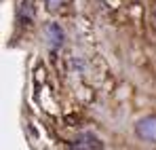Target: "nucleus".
Returning <instances> with one entry per match:
<instances>
[{
    "instance_id": "nucleus-1",
    "label": "nucleus",
    "mask_w": 156,
    "mask_h": 150,
    "mask_svg": "<svg viewBox=\"0 0 156 150\" xmlns=\"http://www.w3.org/2000/svg\"><path fill=\"white\" fill-rule=\"evenodd\" d=\"M135 133L139 140L148 142V144H156V116H144L137 121L135 125Z\"/></svg>"
},
{
    "instance_id": "nucleus-2",
    "label": "nucleus",
    "mask_w": 156,
    "mask_h": 150,
    "mask_svg": "<svg viewBox=\"0 0 156 150\" xmlns=\"http://www.w3.org/2000/svg\"><path fill=\"white\" fill-rule=\"evenodd\" d=\"M74 150H101V142H99L95 135H87V140H84V137L76 140Z\"/></svg>"
},
{
    "instance_id": "nucleus-3",
    "label": "nucleus",
    "mask_w": 156,
    "mask_h": 150,
    "mask_svg": "<svg viewBox=\"0 0 156 150\" xmlns=\"http://www.w3.org/2000/svg\"><path fill=\"white\" fill-rule=\"evenodd\" d=\"M49 34H51V42H53V47L61 45V30H59V27H57L55 24L49 25Z\"/></svg>"
},
{
    "instance_id": "nucleus-4",
    "label": "nucleus",
    "mask_w": 156,
    "mask_h": 150,
    "mask_svg": "<svg viewBox=\"0 0 156 150\" xmlns=\"http://www.w3.org/2000/svg\"><path fill=\"white\" fill-rule=\"evenodd\" d=\"M47 4H49L51 11H57V9L61 6V0H47Z\"/></svg>"
}]
</instances>
